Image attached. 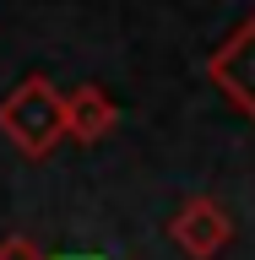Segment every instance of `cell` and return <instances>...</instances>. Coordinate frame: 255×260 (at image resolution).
Returning <instances> with one entry per match:
<instances>
[{
    "label": "cell",
    "mask_w": 255,
    "mask_h": 260,
    "mask_svg": "<svg viewBox=\"0 0 255 260\" xmlns=\"http://www.w3.org/2000/svg\"><path fill=\"white\" fill-rule=\"evenodd\" d=\"M114 125H120V103L103 81H81V87L65 92V141L98 146Z\"/></svg>",
    "instance_id": "obj_4"
},
{
    "label": "cell",
    "mask_w": 255,
    "mask_h": 260,
    "mask_svg": "<svg viewBox=\"0 0 255 260\" xmlns=\"http://www.w3.org/2000/svg\"><path fill=\"white\" fill-rule=\"evenodd\" d=\"M0 260H49L27 233H11V239H0Z\"/></svg>",
    "instance_id": "obj_5"
},
{
    "label": "cell",
    "mask_w": 255,
    "mask_h": 260,
    "mask_svg": "<svg viewBox=\"0 0 255 260\" xmlns=\"http://www.w3.org/2000/svg\"><path fill=\"white\" fill-rule=\"evenodd\" d=\"M0 136L22 157H49L65 141V92L49 76L27 71L11 92L0 98Z\"/></svg>",
    "instance_id": "obj_1"
},
{
    "label": "cell",
    "mask_w": 255,
    "mask_h": 260,
    "mask_svg": "<svg viewBox=\"0 0 255 260\" xmlns=\"http://www.w3.org/2000/svg\"><path fill=\"white\" fill-rule=\"evenodd\" d=\"M207 81L255 125V11L207 54Z\"/></svg>",
    "instance_id": "obj_3"
},
{
    "label": "cell",
    "mask_w": 255,
    "mask_h": 260,
    "mask_svg": "<svg viewBox=\"0 0 255 260\" xmlns=\"http://www.w3.org/2000/svg\"><path fill=\"white\" fill-rule=\"evenodd\" d=\"M168 239H174L179 255H190V260H217L234 244V211L217 195H185L179 211L168 217Z\"/></svg>",
    "instance_id": "obj_2"
}]
</instances>
